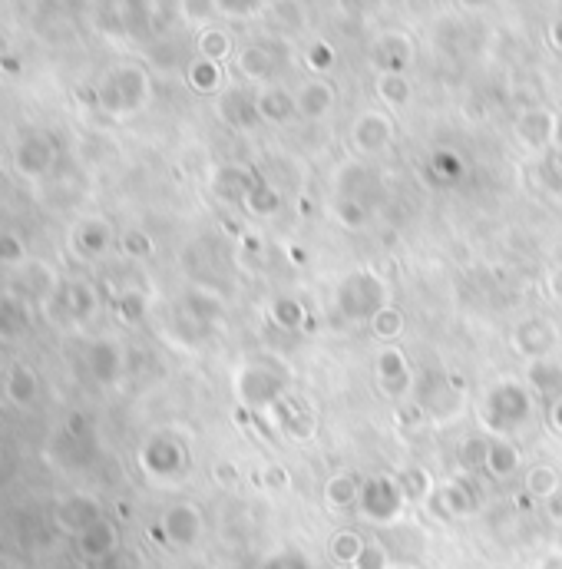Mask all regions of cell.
Wrapping results in <instances>:
<instances>
[{
	"label": "cell",
	"instance_id": "obj_1",
	"mask_svg": "<svg viewBox=\"0 0 562 569\" xmlns=\"http://www.w3.org/2000/svg\"><path fill=\"white\" fill-rule=\"evenodd\" d=\"M60 526L63 530H90V526L96 523V510H93V503L90 500H70V503H63L60 507Z\"/></svg>",
	"mask_w": 562,
	"mask_h": 569
},
{
	"label": "cell",
	"instance_id": "obj_2",
	"mask_svg": "<svg viewBox=\"0 0 562 569\" xmlns=\"http://www.w3.org/2000/svg\"><path fill=\"white\" fill-rule=\"evenodd\" d=\"M27 328V311L24 305L17 302V298H4L0 302V335L4 338H14L17 331Z\"/></svg>",
	"mask_w": 562,
	"mask_h": 569
},
{
	"label": "cell",
	"instance_id": "obj_3",
	"mask_svg": "<svg viewBox=\"0 0 562 569\" xmlns=\"http://www.w3.org/2000/svg\"><path fill=\"white\" fill-rule=\"evenodd\" d=\"M7 391H10V401H17V404H30V401H34V391H37L34 374H30L27 368H14V371H10V384H7Z\"/></svg>",
	"mask_w": 562,
	"mask_h": 569
},
{
	"label": "cell",
	"instance_id": "obj_4",
	"mask_svg": "<svg viewBox=\"0 0 562 569\" xmlns=\"http://www.w3.org/2000/svg\"><path fill=\"white\" fill-rule=\"evenodd\" d=\"M110 536H113V533L106 530L103 523H93L90 530H83V536H80L83 553H86V556H103V553H106V546L113 543Z\"/></svg>",
	"mask_w": 562,
	"mask_h": 569
},
{
	"label": "cell",
	"instance_id": "obj_5",
	"mask_svg": "<svg viewBox=\"0 0 562 569\" xmlns=\"http://www.w3.org/2000/svg\"><path fill=\"white\" fill-rule=\"evenodd\" d=\"M20 255H24V249H20V242H14V239H0V262H20Z\"/></svg>",
	"mask_w": 562,
	"mask_h": 569
}]
</instances>
